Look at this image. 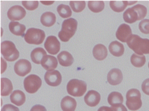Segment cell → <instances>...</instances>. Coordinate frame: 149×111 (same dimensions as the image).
Returning <instances> with one entry per match:
<instances>
[{
    "instance_id": "1",
    "label": "cell",
    "mask_w": 149,
    "mask_h": 111,
    "mask_svg": "<svg viewBox=\"0 0 149 111\" xmlns=\"http://www.w3.org/2000/svg\"><path fill=\"white\" fill-rule=\"evenodd\" d=\"M127 44L135 54L140 56L149 54V39L142 38L138 35L132 34L127 41Z\"/></svg>"
},
{
    "instance_id": "2",
    "label": "cell",
    "mask_w": 149,
    "mask_h": 111,
    "mask_svg": "<svg viewBox=\"0 0 149 111\" xmlns=\"http://www.w3.org/2000/svg\"><path fill=\"white\" fill-rule=\"evenodd\" d=\"M78 28V22L74 18L65 19L62 25V29L58 32V37L62 41L67 42L74 36Z\"/></svg>"
},
{
    "instance_id": "3",
    "label": "cell",
    "mask_w": 149,
    "mask_h": 111,
    "mask_svg": "<svg viewBox=\"0 0 149 111\" xmlns=\"http://www.w3.org/2000/svg\"><path fill=\"white\" fill-rule=\"evenodd\" d=\"M126 98H127L126 105L130 110H137L143 105V102L141 99V93L137 89L129 90L127 92Z\"/></svg>"
},
{
    "instance_id": "4",
    "label": "cell",
    "mask_w": 149,
    "mask_h": 111,
    "mask_svg": "<svg viewBox=\"0 0 149 111\" xmlns=\"http://www.w3.org/2000/svg\"><path fill=\"white\" fill-rule=\"evenodd\" d=\"M87 90L86 82L78 79H72L67 85V91L72 96L81 97Z\"/></svg>"
},
{
    "instance_id": "5",
    "label": "cell",
    "mask_w": 149,
    "mask_h": 111,
    "mask_svg": "<svg viewBox=\"0 0 149 111\" xmlns=\"http://www.w3.org/2000/svg\"><path fill=\"white\" fill-rule=\"evenodd\" d=\"M1 53L3 59L8 61H13L19 57V52L16 46L11 41H4L1 43Z\"/></svg>"
},
{
    "instance_id": "6",
    "label": "cell",
    "mask_w": 149,
    "mask_h": 111,
    "mask_svg": "<svg viewBox=\"0 0 149 111\" xmlns=\"http://www.w3.org/2000/svg\"><path fill=\"white\" fill-rule=\"evenodd\" d=\"M45 39V32L38 28H29L24 35V40L29 44L40 45Z\"/></svg>"
},
{
    "instance_id": "7",
    "label": "cell",
    "mask_w": 149,
    "mask_h": 111,
    "mask_svg": "<svg viewBox=\"0 0 149 111\" xmlns=\"http://www.w3.org/2000/svg\"><path fill=\"white\" fill-rule=\"evenodd\" d=\"M24 85L25 90L29 94L36 93L42 85V80L36 75H29L24 79Z\"/></svg>"
},
{
    "instance_id": "8",
    "label": "cell",
    "mask_w": 149,
    "mask_h": 111,
    "mask_svg": "<svg viewBox=\"0 0 149 111\" xmlns=\"http://www.w3.org/2000/svg\"><path fill=\"white\" fill-rule=\"evenodd\" d=\"M44 47L46 49V51L51 55H56L59 52L60 45L59 41L58 40V38L54 36H49L47 37V39L45 40L44 42Z\"/></svg>"
},
{
    "instance_id": "9",
    "label": "cell",
    "mask_w": 149,
    "mask_h": 111,
    "mask_svg": "<svg viewBox=\"0 0 149 111\" xmlns=\"http://www.w3.org/2000/svg\"><path fill=\"white\" fill-rule=\"evenodd\" d=\"M31 69H32V65L29 61L25 59L18 60L14 65V71L19 76H24L28 75L31 71Z\"/></svg>"
},
{
    "instance_id": "10",
    "label": "cell",
    "mask_w": 149,
    "mask_h": 111,
    "mask_svg": "<svg viewBox=\"0 0 149 111\" xmlns=\"http://www.w3.org/2000/svg\"><path fill=\"white\" fill-rule=\"evenodd\" d=\"M25 16L26 11L22 6H13L8 11V18H9V20H11V22H17L22 20Z\"/></svg>"
},
{
    "instance_id": "11",
    "label": "cell",
    "mask_w": 149,
    "mask_h": 111,
    "mask_svg": "<svg viewBox=\"0 0 149 111\" xmlns=\"http://www.w3.org/2000/svg\"><path fill=\"white\" fill-rule=\"evenodd\" d=\"M44 80L48 85L58 86L62 82V76L58 70H50L45 73Z\"/></svg>"
},
{
    "instance_id": "12",
    "label": "cell",
    "mask_w": 149,
    "mask_h": 111,
    "mask_svg": "<svg viewBox=\"0 0 149 111\" xmlns=\"http://www.w3.org/2000/svg\"><path fill=\"white\" fill-rule=\"evenodd\" d=\"M132 35L131 28L126 23L121 24L116 32V37L121 42H127Z\"/></svg>"
},
{
    "instance_id": "13",
    "label": "cell",
    "mask_w": 149,
    "mask_h": 111,
    "mask_svg": "<svg viewBox=\"0 0 149 111\" xmlns=\"http://www.w3.org/2000/svg\"><path fill=\"white\" fill-rule=\"evenodd\" d=\"M107 81L110 85H118L121 84V82L123 81V72L118 69V68H113L110 70L107 74Z\"/></svg>"
},
{
    "instance_id": "14",
    "label": "cell",
    "mask_w": 149,
    "mask_h": 111,
    "mask_svg": "<svg viewBox=\"0 0 149 111\" xmlns=\"http://www.w3.org/2000/svg\"><path fill=\"white\" fill-rule=\"evenodd\" d=\"M101 100V95L96 90H89L84 97V101L90 107H94L99 104Z\"/></svg>"
},
{
    "instance_id": "15",
    "label": "cell",
    "mask_w": 149,
    "mask_h": 111,
    "mask_svg": "<svg viewBox=\"0 0 149 111\" xmlns=\"http://www.w3.org/2000/svg\"><path fill=\"white\" fill-rule=\"evenodd\" d=\"M41 65L42 68H44L47 71L54 70L58 66V59H56L54 56L46 55L42 60Z\"/></svg>"
},
{
    "instance_id": "16",
    "label": "cell",
    "mask_w": 149,
    "mask_h": 111,
    "mask_svg": "<svg viewBox=\"0 0 149 111\" xmlns=\"http://www.w3.org/2000/svg\"><path fill=\"white\" fill-rule=\"evenodd\" d=\"M77 107L76 99L71 96H65L61 101V108L63 111H75Z\"/></svg>"
},
{
    "instance_id": "17",
    "label": "cell",
    "mask_w": 149,
    "mask_h": 111,
    "mask_svg": "<svg viewBox=\"0 0 149 111\" xmlns=\"http://www.w3.org/2000/svg\"><path fill=\"white\" fill-rule=\"evenodd\" d=\"M57 59H58L60 65L63 66H65V67L72 65L74 61L72 56L68 52H66V51H63L62 52H60L58 55Z\"/></svg>"
},
{
    "instance_id": "18",
    "label": "cell",
    "mask_w": 149,
    "mask_h": 111,
    "mask_svg": "<svg viewBox=\"0 0 149 111\" xmlns=\"http://www.w3.org/2000/svg\"><path fill=\"white\" fill-rule=\"evenodd\" d=\"M108 49H109V52L113 55L114 57H118L123 56L124 53V46L123 45V43L118 41H112L109 45Z\"/></svg>"
},
{
    "instance_id": "19",
    "label": "cell",
    "mask_w": 149,
    "mask_h": 111,
    "mask_svg": "<svg viewBox=\"0 0 149 111\" xmlns=\"http://www.w3.org/2000/svg\"><path fill=\"white\" fill-rule=\"evenodd\" d=\"M10 100L13 105H17V106H21L24 105L25 100H26L25 94L19 90H16L13 91V93L11 94Z\"/></svg>"
},
{
    "instance_id": "20",
    "label": "cell",
    "mask_w": 149,
    "mask_h": 111,
    "mask_svg": "<svg viewBox=\"0 0 149 111\" xmlns=\"http://www.w3.org/2000/svg\"><path fill=\"white\" fill-rule=\"evenodd\" d=\"M93 55L94 58L98 61H102L107 57V49L102 44H97L93 47Z\"/></svg>"
},
{
    "instance_id": "21",
    "label": "cell",
    "mask_w": 149,
    "mask_h": 111,
    "mask_svg": "<svg viewBox=\"0 0 149 111\" xmlns=\"http://www.w3.org/2000/svg\"><path fill=\"white\" fill-rule=\"evenodd\" d=\"M47 55V52L42 47H37L31 52V59L35 64H41L43 57Z\"/></svg>"
},
{
    "instance_id": "22",
    "label": "cell",
    "mask_w": 149,
    "mask_h": 111,
    "mask_svg": "<svg viewBox=\"0 0 149 111\" xmlns=\"http://www.w3.org/2000/svg\"><path fill=\"white\" fill-rule=\"evenodd\" d=\"M56 15L54 12H43L41 16V23L45 27H52L56 23Z\"/></svg>"
},
{
    "instance_id": "23",
    "label": "cell",
    "mask_w": 149,
    "mask_h": 111,
    "mask_svg": "<svg viewBox=\"0 0 149 111\" xmlns=\"http://www.w3.org/2000/svg\"><path fill=\"white\" fill-rule=\"evenodd\" d=\"M9 30L10 32H12L13 35L16 36H24V32H25V30H26V27L24 26V24H21L18 23V22H11L9 23Z\"/></svg>"
},
{
    "instance_id": "24",
    "label": "cell",
    "mask_w": 149,
    "mask_h": 111,
    "mask_svg": "<svg viewBox=\"0 0 149 111\" xmlns=\"http://www.w3.org/2000/svg\"><path fill=\"white\" fill-rule=\"evenodd\" d=\"M13 93V84L9 79L2 78L1 79V95L7 96Z\"/></svg>"
},
{
    "instance_id": "25",
    "label": "cell",
    "mask_w": 149,
    "mask_h": 111,
    "mask_svg": "<svg viewBox=\"0 0 149 111\" xmlns=\"http://www.w3.org/2000/svg\"><path fill=\"white\" fill-rule=\"evenodd\" d=\"M123 20L127 23H133L138 20V15L132 8H129L123 12Z\"/></svg>"
},
{
    "instance_id": "26",
    "label": "cell",
    "mask_w": 149,
    "mask_h": 111,
    "mask_svg": "<svg viewBox=\"0 0 149 111\" xmlns=\"http://www.w3.org/2000/svg\"><path fill=\"white\" fill-rule=\"evenodd\" d=\"M107 102L110 105H115L123 104V94L119 92H112L109 94L107 97Z\"/></svg>"
},
{
    "instance_id": "27",
    "label": "cell",
    "mask_w": 149,
    "mask_h": 111,
    "mask_svg": "<svg viewBox=\"0 0 149 111\" xmlns=\"http://www.w3.org/2000/svg\"><path fill=\"white\" fill-rule=\"evenodd\" d=\"M128 5V1H111L110 8L116 12H123Z\"/></svg>"
},
{
    "instance_id": "28",
    "label": "cell",
    "mask_w": 149,
    "mask_h": 111,
    "mask_svg": "<svg viewBox=\"0 0 149 111\" xmlns=\"http://www.w3.org/2000/svg\"><path fill=\"white\" fill-rule=\"evenodd\" d=\"M131 63L135 67H143L146 63V57L144 55L140 56L134 53L131 56Z\"/></svg>"
},
{
    "instance_id": "29",
    "label": "cell",
    "mask_w": 149,
    "mask_h": 111,
    "mask_svg": "<svg viewBox=\"0 0 149 111\" xmlns=\"http://www.w3.org/2000/svg\"><path fill=\"white\" fill-rule=\"evenodd\" d=\"M88 8L93 12H100L104 8V2L103 1H89L88 3Z\"/></svg>"
},
{
    "instance_id": "30",
    "label": "cell",
    "mask_w": 149,
    "mask_h": 111,
    "mask_svg": "<svg viewBox=\"0 0 149 111\" xmlns=\"http://www.w3.org/2000/svg\"><path fill=\"white\" fill-rule=\"evenodd\" d=\"M58 12L59 16L63 18H69L72 16L71 8L65 4H60L58 6Z\"/></svg>"
},
{
    "instance_id": "31",
    "label": "cell",
    "mask_w": 149,
    "mask_h": 111,
    "mask_svg": "<svg viewBox=\"0 0 149 111\" xmlns=\"http://www.w3.org/2000/svg\"><path fill=\"white\" fill-rule=\"evenodd\" d=\"M86 7L85 1H71L70 2V8L72 11L75 12H82Z\"/></svg>"
},
{
    "instance_id": "32",
    "label": "cell",
    "mask_w": 149,
    "mask_h": 111,
    "mask_svg": "<svg viewBox=\"0 0 149 111\" xmlns=\"http://www.w3.org/2000/svg\"><path fill=\"white\" fill-rule=\"evenodd\" d=\"M132 8L135 10V12H137L138 15V20H141V21L143 20V18L146 17L147 12H148L147 8L142 4H137V5L132 7Z\"/></svg>"
},
{
    "instance_id": "33",
    "label": "cell",
    "mask_w": 149,
    "mask_h": 111,
    "mask_svg": "<svg viewBox=\"0 0 149 111\" xmlns=\"http://www.w3.org/2000/svg\"><path fill=\"white\" fill-rule=\"evenodd\" d=\"M139 30L144 34H149V19H143L138 25Z\"/></svg>"
},
{
    "instance_id": "34",
    "label": "cell",
    "mask_w": 149,
    "mask_h": 111,
    "mask_svg": "<svg viewBox=\"0 0 149 111\" xmlns=\"http://www.w3.org/2000/svg\"><path fill=\"white\" fill-rule=\"evenodd\" d=\"M23 6L28 9V10H34L38 7V1H23L22 2Z\"/></svg>"
},
{
    "instance_id": "35",
    "label": "cell",
    "mask_w": 149,
    "mask_h": 111,
    "mask_svg": "<svg viewBox=\"0 0 149 111\" xmlns=\"http://www.w3.org/2000/svg\"><path fill=\"white\" fill-rule=\"evenodd\" d=\"M142 90H143V93L149 95V78L148 79H146V80L143 82Z\"/></svg>"
},
{
    "instance_id": "36",
    "label": "cell",
    "mask_w": 149,
    "mask_h": 111,
    "mask_svg": "<svg viewBox=\"0 0 149 111\" xmlns=\"http://www.w3.org/2000/svg\"><path fill=\"white\" fill-rule=\"evenodd\" d=\"M1 111H19L18 107L13 105H5L3 106Z\"/></svg>"
},
{
    "instance_id": "37",
    "label": "cell",
    "mask_w": 149,
    "mask_h": 111,
    "mask_svg": "<svg viewBox=\"0 0 149 111\" xmlns=\"http://www.w3.org/2000/svg\"><path fill=\"white\" fill-rule=\"evenodd\" d=\"M112 110L113 111H127V108L123 104L112 105Z\"/></svg>"
},
{
    "instance_id": "38",
    "label": "cell",
    "mask_w": 149,
    "mask_h": 111,
    "mask_svg": "<svg viewBox=\"0 0 149 111\" xmlns=\"http://www.w3.org/2000/svg\"><path fill=\"white\" fill-rule=\"evenodd\" d=\"M30 111H47L46 108L44 106L40 105H34L32 107V109L30 110Z\"/></svg>"
},
{
    "instance_id": "39",
    "label": "cell",
    "mask_w": 149,
    "mask_h": 111,
    "mask_svg": "<svg viewBox=\"0 0 149 111\" xmlns=\"http://www.w3.org/2000/svg\"><path fill=\"white\" fill-rule=\"evenodd\" d=\"M5 59L1 58V63H2V70H1V73H3L4 70L6 69V63H5Z\"/></svg>"
},
{
    "instance_id": "40",
    "label": "cell",
    "mask_w": 149,
    "mask_h": 111,
    "mask_svg": "<svg viewBox=\"0 0 149 111\" xmlns=\"http://www.w3.org/2000/svg\"><path fill=\"white\" fill-rule=\"evenodd\" d=\"M97 111H113L112 110V108H109V107H107V106H102L100 107Z\"/></svg>"
},
{
    "instance_id": "41",
    "label": "cell",
    "mask_w": 149,
    "mask_h": 111,
    "mask_svg": "<svg viewBox=\"0 0 149 111\" xmlns=\"http://www.w3.org/2000/svg\"><path fill=\"white\" fill-rule=\"evenodd\" d=\"M137 2H128V4H132V3H136Z\"/></svg>"
},
{
    "instance_id": "42",
    "label": "cell",
    "mask_w": 149,
    "mask_h": 111,
    "mask_svg": "<svg viewBox=\"0 0 149 111\" xmlns=\"http://www.w3.org/2000/svg\"><path fill=\"white\" fill-rule=\"evenodd\" d=\"M148 68H149V62H148Z\"/></svg>"
}]
</instances>
